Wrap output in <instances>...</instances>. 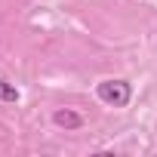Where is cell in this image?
<instances>
[{
	"label": "cell",
	"instance_id": "obj_1",
	"mask_svg": "<svg viewBox=\"0 0 157 157\" xmlns=\"http://www.w3.org/2000/svg\"><path fill=\"white\" fill-rule=\"evenodd\" d=\"M96 96H99L105 105H111V108H123V105H129V99H132V86H129L126 80H102V83L96 86Z\"/></svg>",
	"mask_w": 157,
	"mask_h": 157
},
{
	"label": "cell",
	"instance_id": "obj_2",
	"mask_svg": "<svg viewBox=\"0 0 157 157\" xmlns=\"http://www.w3.org/2000/svg\"><path fill=\"white\" fill-rule=\"evenodd\" d=\"M52 123H56V126H65V129H77V126L83 123V117L65 108V111H56V114H52Z\"/></svg>",
	"mask_w": 157,
	"mask_h": 157
},
{
	"label": "cell",
	"instance_id": "obj_3",
	"mask_svg": "<svg viewBox=\"0 0 157 157\" xmlns=\"http://www.w3.org/2000/svg\"><path fill=\"white\" fill-rule=\"evenodd\" d=\"M0 102H19V90L10 86L6 80H0Z\"/></svg>",
	"mask_w": 157,
	"mask_h": 157
}]
</instances>
